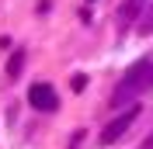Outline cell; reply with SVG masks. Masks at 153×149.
I'll list each match as a JSON object with an SVG mask.
<instances>
[{"label": "cell", "instance_id": "obj_1", "mask_svg": "<svg viewBox=\"0 0 153 149\" xmlns=\"http://www.w3.org/2000/svg\"><path fill=\"white\" fill-rule=\"evenodd\" d=\"M150 87H153V56H146V59H136V63L122 73V80H118V87H115V94H111V104L122 108V104L143 97Z\"/></svg>", "mask_w": 153, "mask_h": 149}, {"label": "cell", "instance_id": "obj_2", "mask_svg": "<svg viewBox=\"0 0 153 149\" xmlns=\"http://www.w3.org/2000/svg\"><path fill=\"white\" fill-rule=\"evenodd\" d=\"M139 118V104H129V108H125L122 114H118V118H111L105 125V132H101V142H105V146H111V142H118L125 135V132H129V125H132V121Z\"/></svg>", "mask_w": 153, "mask_h": 149}, {"label": "cell", "instance_id": "obj_3", "mask_svg": "<svg viewBox=\"0 0 153 149\" xmlns=\"http://www.w3.org/2000/svg\"><path fill=\"white\" fill-rule=\"evenodd\" d=\"M28 104L35 108V111H56L59 108V94H56V87L52 83H31V90H28Z\"/></svg>", "mask_w": 153, "mask_h": 149}, {"label": "cell", "instance_id": "obj_4", "mask_svg": "<svg viewBox=\"0 0 153 149\" xmlns=\"http://www.w3.org/2000/svg\"><path fill=\"white\" fill-rule=\"evenodd\" d=\"M139 14H146V0H125L122 7H118V18H115L118 31H129L139 21Z\"/></svg>", "mask_w": 153, "mask_h": 149}, {"label": "cell", "instance_id": "obj_5", "mask_svg": "<svg viewBox=\"0 0 153 149\" xmlns=\"http://www.w3.org/2000/svg\"><path fill=\"white\" fill-rule=\"evenodd\" d=\"M21 69H25V49H18V52L10 56V63H7V76H10V80H18Z\"/></svg>", "mask_w": 153, "mask_h": 149}, {"label": "cell", "instance_id": "obj_6", "mask_svg": "<svg viewBox=\"0 0 153 149\" xmlns=\"http://www.w3.org/2000/svg\"><path fill=\"white\" fill-rule=\"evenodd\" d=\"M143 28H146V31H153V7L146 10V18H143Z\"/></svg>", "mask_w": 153, "mask_h": 149}, {"label": "cell", "instance_id": "obj_7", "mask_svg": "<svg viewBox=\"0 0 153 149\" xmlns=\"http://www.w3.org/2000/svg\"><path fill=\"white\" fill-rule=\"evenodd\" d=\"M139 149H153V135H150V139H146V142H143Z\"/></svg>", "mask_w": 153, "mask_h": 149}]
</instances>
